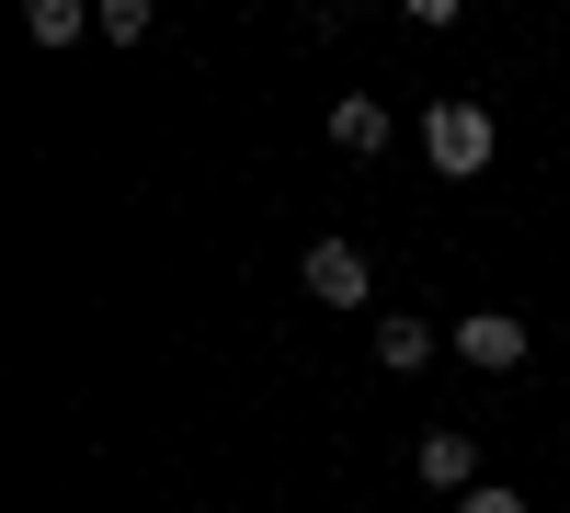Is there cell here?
<instances>
[{"instance_id":"obj_1","label":"cell","mask_w":570,"mask_h":513,"mask_svg":"<svg viewBox=\"0 0 570 513\" xmlns=\"http://www.w3.org/2000/svg\"><path fill=\"white\" fill-rule=\"evenodd\" d=\"M491 149H502L491 103H468V91H445V103H422V160H434L445 182H480V171H491Z\"/></svg>"},{"instance_id":"obj_2","label":"cell","mask_w":570,"mask_h":513,"mask_svg":"<svg viewBox=\"0 0 570 513\" xmlns=\"http://www.w3.org/2000/svg\"><path fill=\"white\" fill-rule=\"evenodd\" d=\"M297 286H308L320 308H365V297H376V263H365L354 240H308V251H297Z\"/></svg>"},{"instance_id":"obj_3","label":"cell","mask_w":570,"mask_h":513,"mask_svg":"<svg viewBox=\"0 0 570 513\" xmlns=\"http://www.w3.org/2000/svg\"><path fill=\"white\" fill-rule=\"evenodd\" d=\"M445 343H456V365H480V377H513V365H525V319L513 308H468Z\"/></svg>"},{"instance_id":"obj_4","label":"cell","mask_w":570,"mask_h":513,"mask_svg":"<svg viewBox=\"0 0 570 513\" xmlns=\"http://www.w3.org/2000/svg\"><path fill=\"white\" fill-rule=\"evenodd\" d=\"M411 480L434 491V502H468V491H480V445H468L456 423H434V434L411 445Z\"/></svg>"},{"instance_id":"obj_5","label":"cell","mask_w":570,"mask_h":513,"mask_svg":"<svg viewBox=\"0 0 570 513\" xmlns=\"http://www.w3.org/2000/svg\"><path fill=\"white\" fill-rule=\"evenodd\" d=\"M389 103H376V91H343V103H331V149H343V160H376V149H389Z\"/></svg>"},{"instance_id":"obj_6","label":"cell","mask_w":570,"mask_h":513,"mask_svg":"<svg viewBox=\"0 0 570 513\" xmlns=\"http://www.w3.org/2000/svg\"><path fill=\"white\" fill-rule=\"evenodd\" d=\"M376 365H389V377H422V365H434V319L389 308V319H376Z\"/></svg>"},{"instance_id":"obj_7","label":"cell","mask_w":570,"mask_h":513,"mask_svg":"<svg viewBox=\"0 0 570 513\" xmlns=\"http://www.w3.org/2000/svg\"><path fill=\"white\" fill-rule=\"evenodd\" d=\"M91 23H104L91 0H35V12H23V34H35V46H80Z\"/></svg>"},{"instance_id":"obj_8","label":"cell","mask_w":570,"mask_h":513,"mask_svg":"<svg viewBox=\"0 0 570 513\" xmlns=\"http://www.w3.org/2000/svg\"><path fill=\"white\" fill-rule=\"evenodd\" d=\"M149 23H160L149 0H104V34H115V46H149Z\"/></svg>"},{"instance_id":"obj_9","label":"cell","mask_w":570,"mask_h":513,"mask_svg":"<svg viewBox=\"0 0 570 513\" xmlns=\"http://www.w3.org/2000/svg\"><path fill=\"white\" fill-rule=\"evenodd\" d=\"M456 513H525V491H502V480H480V491H468Z\"/></svg>"}]
</instances>
